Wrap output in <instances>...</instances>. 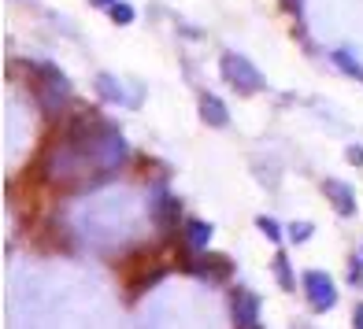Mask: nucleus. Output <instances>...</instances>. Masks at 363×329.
<instances>
[{
	"instance_id": "1",
	"label": "nucleus",
	"mask_w": 363,
	"mask_h": 329,
	"mask_svg": "<svg viewBox=\"0 0 363 329\" xmlns=\"http://www.w3.org/2000/svg\"><path fill=\"white\" fill-rule=\"evenodd\" d=\"M223 78H226L238 93H245V96H252V93L263 89L259 67H256L252 59H245L241 52H223Z\"/></svg>"
},
{
	"instance_id": "2",
	"label": "nucleus",
	"mask_w": 363,
	"mask_h": 329,
	"mask_svg": "<svg viewBox=\"0 0 363 329\" xmlns=\"http://www.w3.org/2000/svg\"><path fill=\"white\" fill-rule=\"evenodd\" d=\"M304 292H308V304L315 311H330L337 304V289H334V277L326 270H308L304 274Z\"/></svg>"
},
{
	"instance_id": "3",
	"label": "nucleus",
	"mask_w": 363,
	"mask_h": 329,
	"mask_svg": "<svg viewBox=\"0 0 363 329\" xmlns=\"http://www.w3.org/2000/svg\"><path fill=\"white\" fill-rule=\"evenodd\" d=\"M230 307H234V325H238V329L256 325V315H259V296H256V292L234 289V296H230Z\"/></svg>"
},
{
	"instance_id": "4",
	"label": "nucleus",
	"mask_w": 363,
	"mask_h": 329,
	"mask_svg": "<svg viewBox=\"0 0 363 329\" xmlns=\"http://www.w3.org/2000/svg\"><path fill=\"white\" fill-rule=\"evenodd\" d=\"M196 274L201 277H208V282H230L234 277V262H230L226 255H219V252H201V259H196Z\"/></svg>"
},
{
	"instance_id": "5",
	"label": "nucleus",
	"mask_w": 363,
	"mask_h": 329,
	"mask_svg": "<svg viewBox=\"0 0 363 329\" xmlns=\"http://www.w3.org/2000/svg\"><path fill=\"white\" fill-rule=\"evenodd\" d=\"M323 192H326V200L334 204V211H337L341 219L356 215V196H352V189L345 185V182H337V178H326V182H323Z\"/></svg>"
},
{
	"instance_id": "6",
	"label": "nucleus",
	"mask_w": 363,
	"mask_h": 329,
	"mask_svg": "<svg viewBox=\"0 0 363 329\" xmlns=\"http://www.w3.org/2000/svg\"><path fill=\"white\" fill-rule=\"evenodd\" d=\"M178 215H182V207H178V200H174V192L156 189V192H152V219H156L160 226H174Z\"/></svg>"
},
{
	"instance_id": "7",
	"label": "nucleus",
	"mask_w": 363,
	"mask_h": 329,
	"mask_svg": "<svg viewBox=\"0 0 363 329\" xmlns=\"http://www.w3.org/2000/svg\"><path fill=\"white\" fill-rule=\"evenodd\" d=\"M201 119H204L208 126H216V129H223V126L230 122V111H226V104L219 100V96H211V93H204V96H201Z\"/></svg>"
},
{
	"instance_id": "8",
	"label": "nucleus",
	"mask_w": 363,
	"mask_h": 329,
	"mask_svg": "<svg viewBox=\"0 0 363 329\" xmlns=\"http://www.w3.org/2000/svg\"><path fill=\"white\" fill-rule=\"evenodd\" d=\"M208 241H211V222H204V219H189V222H186V244H189V248L204 252V248H208Z\"/></svg>"
},
{
	"instance_id": "9",
	"label": "nucleus",
	"mask_w": 363,
	"mask_h": 329,
	"mask_svg": "<svg viewBox=\"0 0 363 329\" xmlns=\"http://www.w3.org/2000/svg\"><path fill=\"white\" fill-rule=\"evenodd\" d=\"M271 270H274V277H278V285H282L286 292H293L296 277H293V267H289V255H286V252H274V262H271Z\"/></svg>"
},
{
	"instance_id": "10",
	"label": "nucleus",
	"mask_w": 363,
	"mask_h": 329,
	"mask_svg": "<svg viewBox=\"0 0 363 329\" xmlns=\"http://www.w3.org/2000/svg\"><path fill=\"white\" fill-rule=\"evenodd\" d=\"M334 63H337V67L349 74V78H359V81H363V63L349 52V48H337V52H334Z\"/></svg>"
},
{
	"instance_id": "11",
	"label": "nucleus",
	"mask_w": 363,
	"mask_h": 329,
	"mask_svg": "<svg viewBox=\"0 0 363 329\" xmlns=\"http://www.w3.org/2000/svg\"><path fill=\"white\" fill-rule=\"evenodd\" d=\"M96 89H101L104 100H111V104H123V86H119V81H115L111 74H96Z\"/></svg>"
},
{
	"instance_id": "12",
	"label": "nucleus",
	"mask_w": 363,
	"mask_h": 329,
	"mask_svg": "<svg viewBox=\"0 0 363 329\" xmlns=\"http://www.w3.org/2000/svg\"><path fill=\"white\" fill-rule=\"evenodd\" d=\"M108 15H111V23H119V26H130V23H134V8L123 4V0H115V4L108 8Z\"/></svg>"
},
{
	"instance_id": "13",
	"label": "nucleus",
	"mask_w": 363,
	"mask_h": 329,
	"mask_svg": "<svg viewBox=\"0 0 363 329\" xmlns=\"http://www.w3.org/2000/svg\"><path fill=\"white\" fill-rule=\"evenodd\" d=\"M256 226H259V233L267 237V241H274V244L282 241V229H278V222H274L271 215H259V219H256Z\"/></svg>"
},
{
	"instance_id": "14",
	"label": "nucleus",
	"mask_w": 363,
	"mask_h": 329,
	"mask_svg": "<svg viewBox=\"0 0 363 329\" xmlns=\"http://www.w3.org/2000/svg\"><path fill=\"white\" fill-rule=\"evenodd\" d=\"M311 233H315V226H311V222H296V226H289V241H308Z\"/></svg>"
},
{
	"instance_id": "15",
	"label": "nucleus",
	"mask_w": 363,
	"mask_h": 329,
	"mask_svg": "<svg viewBox=\"0 0 363 329\" xmlns=\"http://www.w3.org/2000/svg\"><path fill=\"white\" fill-rule=\"evenodd\" d=\"M349 159L356 163V167H363V148H359V144H352V148H349Z\"/></svg>"
},
{
	"instance_id": "16",
	"label": "nucleus",
	"mask_w": 363,
	"mask_h": 329,
	"mask_svg": "<svg viewBox=\"0 0 363 329\" xmlns=\"http://www.w3.org/2000/svg\"><path fill=\"white\" fill-rule=\"evenodd\" d=\"M352 329H363V307L352 311Z\"/></svg>"
},
{
	"instance_id": "17",
	"label": "nucleus",
	"mask_w": 363,
	"mask_h": 329,
	"mask_svg": "<svg viewBox=\"0 0 363 329\" xmlns=\"http://www.w3.org/2000/svg\"><path fill=\"white\" fill-rule=\"evenodd\" d=\"M89 4H93V8H111L115 0H89Z\"/></svg>"
},
{
	"instance_id": "18",
	"label": "nucleus",
	"mask_w": 363,
	"mask_h": 329,
	"mask_svg": "<svg viewBox=\"0 0 363 329\" xmlns=\"http://www.w3.org/2000/svg\"><path fill=\"white\" fill-rule=\"evenodd\" d=\"M249 329H263V325H259V322H256V325H249Z\"/></svg>"
}]
</instances>
